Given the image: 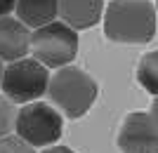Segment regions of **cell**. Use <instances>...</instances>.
<instances>
[{
	"instance_id": "7a4b0ae2",
	"label": "cell",
	"mask_w": 158,
	"mask_h": 153,
	"mask_svg": "<svg viewBox=\"0 0 158 153\" xmlns=\"http://www.w3.org/2000/svg\"><path fill=\"white\" fill-rule=\"evenodd\" d=\"M45 94L50 97V104L61 115L76 120L83 118L92 108L99 94V85L87 71L71 64V66L57 68L54 75H50Z\"/></svg>"
},
{
	"instance_id": "3957f363",
	"label": "cell",
	"mask_w": 158,
	"mask_h": 153,
	"mask_svg": "<svg viewBox=\"0 0 158 153\" xmlns=\"http://www.w3.org/2000/svg\"><path fill=\"white\" fill-rule=\"evenodd\" d=\"M14 132L33 148L54 146L64 132V115L47 101H31L17 111Z\"/></svg>"
},
{
	"instance_id": "ba28073f",
	"label": "cell",
	"mask_w": 158,
	"mask_h": 153,
	"mask_svg": "<svg viewBox=\"0 0 158 153\" xmlns=\"http://www.w3.org/2000/svg\"><path fill=\"white\" fill-rule=\"evenodd\" d=\"M104 7V0H59L57 17L61 24H66L78 33L85 28H92L102 19Z\"/></svg>"
},
{
	"instance_id": "5bb4252c",
	"label": "cell",
	"mask_w": 158,
	"mask_h": 153,
	"mask_svg": "<svg viewBox=\"0 0 158 153\" xmlns=\"http://www.w3.org/2000/svg\"><path fill=\"white\" fill-rule=\"evenodd\" d=\"M40 153H76V151H73V148H69V146H57V144H54V146L43 148Z\"/></svg>"
},
{
	"instance_id": "8fae6325",
	"label": "cell",
	"mask_w": 158,
	"mask_h": 153,
	"mask_svg": "<svg viewBox=\"0 0 158 153\" xmlns=\"http://www.w3.org/2000/svg\"><path fill=\"white\" fill-rule=\"evenodd\" d=\"M14 120H17V106L5 94H0V139L14 132Z\"/></svg>"
},
{
	"instance_id": "2e32d148",
	"label": "cell",
	"mask_w": 158,
	"mask_h": 153,
	"mask_svg": "<svg viewBox=\"0 0 158 153\" xmlns=\"http://www.w3.org/2000/svg\"><path fill=\"white\" fill-rule=\"evenodd\" d=\"M2 71H5V64L0 61V85H2Z\"/></svg>"
},
{
	"instance_id": "e0dca14e",
	"label": "cell",
	"mask_w": 158,
	"mask_h": 153,
	"mask_svg": "<svg viewBox=\"0 0 158 153\" xmlns=\"http://www.w3.org/2000/svg\"><path fill=\"white\" fill-rule=\"evenodd\" d=\"M153 7H156V14H158V0H156V2H153Z\"/></svg>"
},
{
	"instance_id": "30bf717a",
	"label": "cell",
	"mask_w": 158,
	"mask_h": 153,
	"mask_svg": "<svg viewBox=\"0 0 158 153\" xmlns=\"http://www.w3.org/2000/svg\"><path fill=\"white\" fill-rule=\"evenodd\" d=\"M137 83L142 85L144 92L158 97V50L142 54L137 64Z\"/></svg>"
},
{
	"instance_id": "52a82bcc",
	"label": "cell",
	"mask_w": 158,
	"mask_h": 153,
	"mask_svg": "<svg viewBox=\"0 0 158 153\" xmlns=\"http://www.w3.org/2000/svg\"><path fill=\"white\" fill-rule=\"evenodd\" d=\"M31 52V28H26L14 14L0 17V61L12 64Z\"/></svg>"
},
{
	"instance_id": "5b68a950",
	"label": "cell",
	"mask_w": 158,
	"mask_h": 153,
	"mask_svg": "<svg viewBox=\"0 0 158 153\" xmlns=\"http://www.w3.org/2000/svg\"><path fill=\"white\" fill-rule=\"evenodd\" d=\"M47 83H50V71L33 57H24L19 61L5 64L0 90L14 106L17 104L24 106V104L38 101L47 92Z\"/></svg>"
},
{
	"instance_id": "7c38bea8",
	"label": "cell",
	"mask_w": 158,
	"mask_h": 153,
	"mask_svg": "<svg viewBox=\"0 0 158 153\" xmlns=\"http://www.w3.org/2000/svg\"><path fill=\"white\" fill-rule=\"evenodd\" d=\"M0 153H35V148L28 146L24 139H19L17 134L2 137L0 139Z\"/></svg>"
},
{
	"instance_id": "8992f818",
	"label": "cell",
	"mask_w": 158,
	"mask_h": 153,
	"mask_svg": "<svg viewBox=\"0 0 158 153\" xmlns=\"http://www.w3.org/2000/svg\"><path fill=\"white\" fill-rule=\"evenodd\" d=\"M116 141L120 153H158V127L146 111H132L123 118Z\"/></svg>"
},
{
	"instance_id": "9a60e30c",
	"label": "cell",
	"mask_w": 158,
	"mask_h": 153,
	"mask_svg": "<svg viewBox=\"0 0 158 153\" xmlns=\"http://www.w3.org/2000/svg\"><path fill=\"white\" fill-rule=\"evenodd\" d=\"M149 115H151L153 125L158 127V97H156V99H153V104H151V111H149Z\"/></svg>"
},
{
	"instance_id": "4fadbf2b",
	"label": "cell",
	"mask_w": 158,
	"mask_h": 153,
	"mask_svg": "<svg viewBox=\"0 0 158 153\" xmlns=\"http://www.w3.org/2000/svg\"><path fill=\"white\" fill-rule=\"evenodd\" d=\"M14 5H17V0H0V17L14 14Z\"/></svg>"
},
{
	"instance_id": "277c9868",
	"label": "cell",
	"mask_w": 158,
	"mask_h": 153,
	"mask_svg": "<svg viewBox=\"0 0 158 153\" xmlns=\"http://www.w3.org/2000/svg\"><path fill=\"white\" fill-rule=\"evenodd\" d=\"M31 54L47 71L71 66L78 57V33L61 21L45 24L31 31Z\"/></svg>"
},
{
	"instance_id": "6da1fadb",
	"label": "cell",
	"mask_w": 158,
	"mask_h": 153,
	"mask_svg": "<svg viewBox=\"0 0 158 153\" xmlns=\"http://www.w3.org/2000/svg\"><path fill=\"white\" fill-rule=\"evenodd\" d=\"M102 19L106 40L118 45H146L156 38L158 14L151 0H111Z\"/></svg>"
},
{
	"instance_id": "9c48e42d",
	"label": "cell",
	"mask_w": 158,
	"mask_h": 153,
	"mask_svg": "<svg viewBox=\"0 0 158 153\" xmlns=\"http://www.w3.org/2000/svg\"><path fill=\"white\" fill-rule=\"evenodd\" d=\"M57 10H59V0H17L14 17L26 28L35 31L45 24L57 21Z\"/></svg>"
}]
</instances>
